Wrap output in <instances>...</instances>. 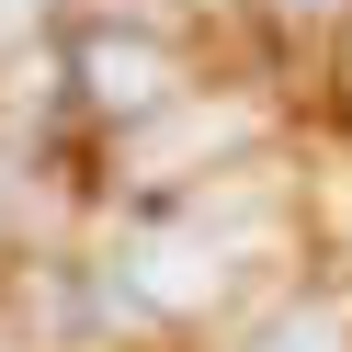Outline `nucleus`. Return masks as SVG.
I'll return each instance as SVG.
<instances>
[{
  "instance_id": "obj_1",
  "label": "nucleus",
  "mask_w": 352,
  "mask_h": 352,
  "mask_svg": "<svg viewBox=\"0 0 352 352\" xmlns=\"http://www.w3.org/2000/svg\"><path fill=\"white\" fill-rule=\"evenodd\" d=\"M80 80H91L102 114H137V102L170 91V46H160V34H114V23H91V34H80Z\"/></svg>"
},
{
  "instance_id": "obj_2",
  "label": "nucleus",
  "mask_w": 352,
  "mask_h": 352,
  "mask_svg": "<svg viewBox=\"0 0 352 352\" xmlns=\"http://www.w3.org/2000/svg\"><path fill=\"white\" fill-rule=\"evenodd\" d=\"M261 352H341V318H329V307H296V318L261 329Z\"/></svg>"
},
{
  "instance_id": "obj_3",
  "label": "nucleus",
  "mask_w": 352,
  "mask_h": 352,
  "mask_svg": "<svg viewBox=\"0 0 352 352\" xmlns=\"http://www.w3.org/2000/svg\"><path fill=\"white\" fill-rule=\"evenodd\" d=\"M296 12H329V0H296Z\"/></svg>"
}]
</instances>
